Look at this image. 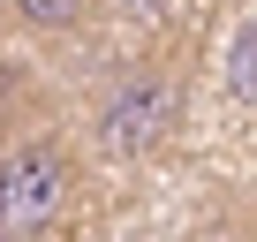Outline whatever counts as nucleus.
I'll return each instance as SVG.
<instances>
[{"instance_id":"7","label":"nucleus","mask_w":257,"mask_h":242,"mask_svg":"<svg viewBox=\"0 0 257 242\" xmlns=\"http://www.w3.org/2000/svg\"><path fill=\"white\" fill-rule=\"evenodd\" d=\"M249 242H257V219H249Z\"/></svg>"},{"instance_id":"4","label":"nucleus","mask_w":257,"mask_h":242,"mask_svg":"<svg viewBox=\"0 0 257 242\" xmlns=\"http://www.w3.org/2000/svg\"><path fill=\"white\" fill-rule=\"evenodd\" d=\"M121 8H128V16H152V8H167V0H121Z\"/></svg>"},{"instance_id":"3","label":"nucleus","mask_w":257,"mask_h":242,"mask_svg":"<svg viewBox=\"0 0 257 242\" xmlns=\"http://www.w3.org/2000/svg\"><path fill=\"white\" fill-rule=\"evenodd\" d=\"M83 8H91V0H16V23H31V31H68Z\"/></svg>"},{"instance_id":"6","label":"nucleus","mask_w":257,"mask_h":242,"mask_svg":"<svg viewBox=\"0 0 257 242\" xmlns=\"http://www.w3.org/2000/svg\"><path fill=\"white\" fill-rule=\"evenodd\" d=\"M8 16H16V0H0V23H8Z\"/></svg>"},{"instance_id":"5","label":"nucleus","mask_w":257,"mask_h":242,"mask_svg":"<svg viewBox=\"0 0 257 242\" xmlns=\"http://www.w3.org/2000/svg\"><path fill=\"white\" fill-rule=\"evenodd\" d=\"M0 242H53V234H8V227H0Z\"/></svg>"},{"instance_id":"2","label":"nucleus","mask_w":257,"mask_h":242,"mask_svg":"<svg viewBox=\"0 0 257 242\" xmlns=\"http://www.w3.org/2000/svg\"><path fill=\"white\" fill-rule=\"evenodd\" d=\"M68 204V167L53 144H16L0 159V227L8 234H46Z\"/></svg>"},{"instance_id":"1","label":"nucleus","mask_w":257,"mask_h":242,"mask_svg":"<svg viewBox=\"0 0 257 242\" xmlns=\"http://www.w3.org/2000/svg\"><path fill=\"white\" fill-rule=\"evenodd\" d=\"M167 121H174V76L159 61H128L98 98V137L113 152H152L167 137Z\"/></svg>"}]
</instances>
